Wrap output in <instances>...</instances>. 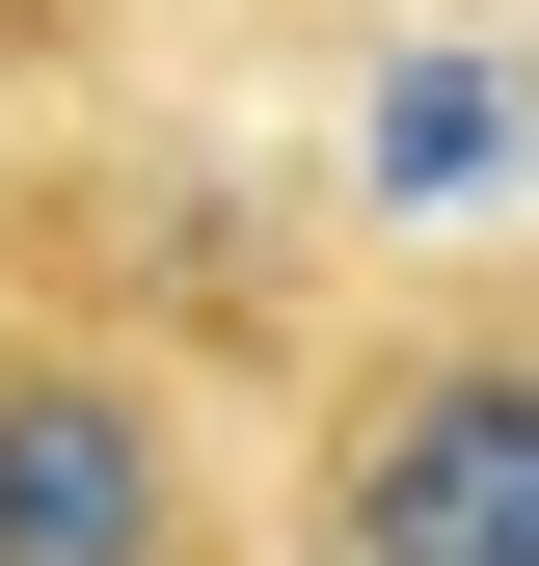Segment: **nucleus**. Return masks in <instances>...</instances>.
<instances>
[{
  "label": "nucleus",
  "instance_id": "f257e3e1",
  "mask_svg": "<svg viewBox=\"0 0 539 566\" xmlns=\"http://www.w3.org/2000/svg\"><path fill=\"white\" fill-rule=\"evenodd\" d=\"M270 539L297 566H539V243L351 270L324 378L270 405Z\"/></svg>",
  "mask_w": 539,
  "mask_h": 566
},
{
  "label": "nucleus",
  "instance_id": "f03ea898",
  "mask_svg": "<svg viewBox=\"0 0 539 566\" xmlns=\"http://www.w3.org/2000/svg\"><path fill=\"white\" fill-rule=\"evenodd\" d=\"M0 297L162 350V378H216V405H297L324 324H351V270H324L297 189H243L216 135H108V108H54V135H0Z\"/></svg>",
  "mask_w": 539,
  "mask_h": 566
},
{
  "label": "nucleus",
  "instance_id": "7ed1b4c3",
  "mask_svg": "<svg viewBox=\"0 0 539 566\" xmlns=\"http://www.w3.org/2000/svg\"><path fill=\"white\" fill-rule=\"evenodd\" d=\"M0 566H297L270 539V405L0 297Z\"/></svg>",
  "mask_w": 539,
  "mask_h": 566
}]
</instances>
